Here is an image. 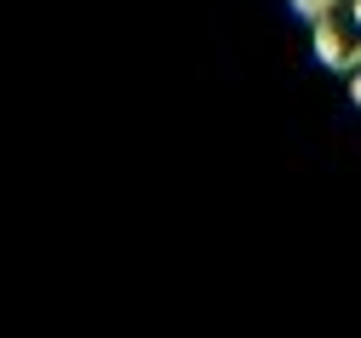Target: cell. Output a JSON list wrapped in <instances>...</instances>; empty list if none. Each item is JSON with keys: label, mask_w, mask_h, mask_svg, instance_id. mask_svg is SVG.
<instances>
[{"label": "cell", "mask_w": 361, "mask_h": 338, "mask_svg": "<svg viewBox=\"0 0 361 338\" xmlns=\"http://www.w3.org/2000/svg\"><path fill=\"white\" fill-rule=\"evenodd\" d=\"M344 92H350V104L361 109V64H355V69H344Z\"/></svg>", "instance_id": "cell-4"}, {"label": "cell", "mask_w": 361, "mask_h": 338, "mask_svg": "<svg viewBox=\"0 0 361 338\" xmlns=\"http://www.w3.org/2000/svg\"><path fill=\"white\" fill-rule=\"evenodd\" d=\"M293 12L310 23V18H327V12H338V0H293Z\"/></svg>", "instance_id": "cell-2"}, {"label": "cell", "mask_w": 361, "mask_h": 338, "mask_svg": "<svg viewBox=\"0 0 361 338\" xmlns=\"http://www.w3.org/2000/svg\"><path fill=\"white\" fill-rule=\"evenodd\" d=\"M338 18H344V29L361 40V0H338Z\"/></svg>", "instance_id": "cell-3"}, {"label": "cell", "mask_w": 361, "mask_h": 338, "mask_svg": "<svg viewBox=\"0 0 361 338\" xmlns=\"http://www.w3.org/2000/svg\"><path fill=\"white\" fill-rule=\"evenodd\" d=\"M355 46H361V40L344 29V18H338V12L310 18V52L322 58L333 75H344V69H355V64H361V58H355Z\"/></svg>", "instance_id": "cell-1"}]
</instances>
